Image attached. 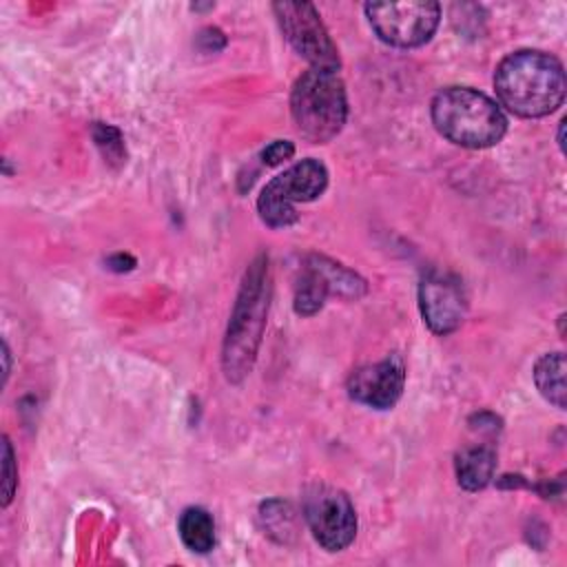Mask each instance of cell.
Masks as SVG:
<instances>
[{"instance_id": "1", "label": "cell", "mask_w": 567, "mask_h": 567, "mask_svg": "<svg viewBox=\"0 0 567 567\" xmlns=\"http://www.w3.org/2000/svg\"><path fill=\"white\" fill-rule=\"evenodd\" d=\"M498 102L520 117H543L563 104L567 80L558 58L520 49L501 60L494 73Z\"/></svg>"}, {"instance_id": "2", "label": "cell", "mask_w": 567, "mask_h": 567, "mask_svg": "<svg viewBox=\"0 0 567 567\" xmlns=\"http://www.w3.org/2000/svg\"><path fill=\"white\" fill-rule=\"evenodd\" d=\"M270 303V268L268 259L257 257L241 281L230 323L224 339L221 365L228 381L239 383L252 370L257 350L261 343V332L268 317Z\"/></svg>"}, {"instance_id": "3", "label": "cell", "mask_w": 567, "mask_h": 567, "mask_svg": "<svg viewBox=\"0 0 567 567\" xmlns=\"http://www.w3.org/2000/svg\"><path fill=\"white\" fill-rule=\"evenodd\" d=\"M436 131L456 146L487 148L503 140L507 117L485 93L470 86H447L432 100Z\"/></svg>"}, {"instance_id": "4", "label": "cell", "mask_w": 567, "mask_h": 567, "mask_svg": "<svg viewBox=\"0 0 567 567\" xmlns=\"http://www.w3.org/2000/svg\"><path fill=\"white\" fill-rule=\"evenodd\" d=\"M290 113L303 140L330 142L348 117V97L339 73L312 66L301 73L290 93Z\"/></svg>"}, {"instance_id": "5", "label": "cell", "mask_w": 567, "mask_h": 567, "mask_svg": "<svg viewBox=\"0 0 567 567\" xmlns=\"http://www.w3.org/2000/svg\"><path fill=\"white\" fill-rule=\"evenodd\" d=\"M328 186V171L319 159H301L272 177L257 199V210L270 228H286L299 219L297 204L317 199Z\"/></svg>"}, {"instance_id": "6", "label": "cell", "mask_w": 567, "mask_h": 567, "mask_svg": "<svg viewBox=\"0 0 567 567\" xmlns=\"http://www.w3.org/2000/svg\"><path fill=\"white\" fill-rule=\"evenodd\" d=\"M365 16L374 33L392 47L412 49L425 44L441 20L439 2L408 0V2H368Z\"/></svg>"}, {"instance_id": "7", "label": "cell", "mask_w": 567, "mask_h": 567, "mask_svg": "<svg viewBox=\"0 0 567 567\" xmlns=\"http://www.w3.org/2000/svg\"><path fill=\"white\" fill-rule=\"evenodd\" d=\"M303 518L315 540L328 551L346 549L357 534V512L346 492L315 483L303 494Z\"/></svg>"}, {"instance_id": "8", "label": "cell", "mask_w": 567, "mask_h": 567, "mask_svg": "<svg viewBox=\"0 0 567 567\" xmlns=\"http://www.w3.org/2000/svg\"><path fill=\"white\" fill-rule=\"evenodd\" d=\"M272 11L290 47L312 64V69L339 71V51L310 2H275Z\"/></svg>"}, {"instance_id": "9", "label": "cell", "mask_w": 567, "mask_h": 567, "mask_svg": "<svg viewBox=\"0 0 567 567\" xmlns=\"http://www.w3.org/2000/svg\"><path fill=\"white\" fill-rule=\"evenodd\" d=\"M419 306L423 321L436 334L454 332L467 312L463 281L447 270H430L419 284Z\"/></svg>"}, {"instance_id": "10", "label": "cell", "mask_w": 567, "mask_h": 567, "mask_svg": "<svg viewBox=\"0 0 567 567\" xmlns=\"http://www.w3.org/2000/svg\"><path fill=\"white\" fill-rule=\"evenodd\" d=\"M403 385H405V365L399 354H390L379 363L357 368L346 383L352 401L374 410L392 408L399 401Z\"/></svg>"}, {"instance_id": "11", "label": "cell", "mask_w": 567, "mask_h": 567, "mask_svg": "<svg viewBox=\"0 0 567 567\" xmlns=\"http://www.w3.org/2000/svg\"><path fill=\"white\" fill-rule=\"evenodd\" d=\"M496 467V454L492 447H467L456 456V478L458 485L467 492L483 489Z\"/></svg>"}, {"instance_id": "12", "label": "cell", "mask_w": 567, "mask_h": 567, "mask_svg": "<svg viewBox=\"0 0 567 567\" xmlns=\"http://www.w3.org/2000/svg\"><path fill=\"white\" fill-rule=\"evenodd\" d=\"M177 532L182 543L195 554H206L215 545V523L204 507H186L179 514Z\"/></svg>"}, {"instance_id": "13", "label": "cell", "mask_w": 567, "mask_h": 567, "mask_svg": "<svg viewBox=\"0 0 567 567\" xmlns=\"http://www.w3.org/2000/svg\"><path fill=\"white\" fill-rule=\"evenodd\" d=\"M328 295H330V284L319 270V266L315 264V259L310 257V261L306 264L295 286V310L303 317H310L317 310H321Z\"/></svg>"}, {"instance_id": "14", "label": "cell", "mask_w": 567, "mask_h": 567, "mask_svg": "<svg viewBox=\"0 0 567 567\" xmlns=\"http://www.w3.org/2000/svg\"><path fill=\"white\" fill-rule=\"evenodd\" d=\"M534 381L538 392L558 410H565V357L563 352H547L534 365Z\"/></svg>"}, {"instance_id": "15", "label": "cell", "mask_w": 567, "mask_h": 567, "mask_svg": "<svg viewBox=\"0 0 567 567\" xmlns=\"http://www.w3.org/2000/svg\"><path fill=\"white\" fill-rule=\"evenodd\" d=\"M93 140H95V146L102 151L104 159L109 164H124L126 162V148H124V140H122V133L111 126V124H104V122H95L93 124Z\"/></svg>"}, {"instance_id": "16", "label": "cell", "mask_w": 567, "mask_h": 567, "mask_svg": "<svg viewBox=\"0 0 567 567\" xmlns=\"http://www.w3.org/2000/svg\"><path fill=\"white\" fill-rule=\"evenodd\" d=\"M16 487H18V470H16L11 443L4 436V441H2V505L4 507L11 503Z\"/></svg>"}, {"instance_id": "17", "label": "cell", "mask_w": 567, "mask_h": 567, "mask_svg": "<svg viewBox=\"0 0 567 567\" xmlns=\"http://www.w3.org/2000/svg\"><path fill=\"white\" fill-rule=\"evenodd\" d=\"M292 153H295L292 142H288V140H277V142L268 144V146L261 151V162H264L266 166H277V164L290 159Z\"/></svg>"}, {"instance_id": "18", "label": "cell", "mask_w": 567, "mask_h": 567, "mask_svg": "<svg viewBox=\"0 0 567 567\" xmlns=\"http://www.w3.org/2000/svg\"><path fill=\"white\" fill-rule=\"evenodd\" d=\"M197 42H199V47H202L204 51H219V49L226 44V38H224V33H221L219 29L208 27V29H204V31L197 35Z\"/></svg>"}, {"instance_id": "19", "label": "cell", "mask_w": 567, "mask_h": 567, "mask_svg": "<svg viewBox=\"0 0 567 567\" xmlns=\"http://www.w3.org/2000/svg\"><path fill=\"white\" fill-rule=\"evenodd\" d=\"M109 268H113V270H128V268H133L135 266V259L133 257H128V255H115V257H111L109 261Z\"/></svg>"}]
</instances>
